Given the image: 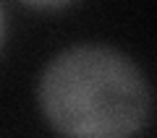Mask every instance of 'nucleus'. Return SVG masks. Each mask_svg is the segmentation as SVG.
Segmentation results:
<instances>
[{"instance_id":"1","label":"nucleus","mask_w":157,"mask_h":138,"mask_svg":"<svg viewBox=\"0 0 157 138\" xmlns=\"http://www.w3.org/2000/svg\"><path fill=\"white\" fill-rule=\"evenodd\" d=\"M39 107L66 138H131L149 120L152 94L131 57L78 44L47 63Z\"/></svg>"}]
</instances>
